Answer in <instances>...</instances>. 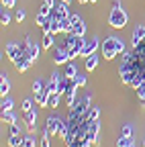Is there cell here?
Here are the masks:
<instances>
[{
  "instance_id": "cell-40",
  "label": "cell",
  "mask_w": 145,
  "mask_h": 147,
  "mask_svg": "<svg viewBox=\"0 0 145 147\" xmlns=\"http://www.w3.org/2000/svg\"><path fill=\"white\" fill-rule=\"evenodd\" d=\"M78 2H80V4H86V2H90V0H78Z\"/></svg>"
},
{
  "instance_id": "cell-16",
  "label": "cell",
  "mask_w": 145,
  "mask_h": 147,
  "mask_svg": "<svg viewBox=\"0 0 145 147\" xmlns=\"http://www.w3.org/2000/svg\"><path fill=\"white\" fill-rule=\"evenodd\" d=\"M98 61H100V57H98L96 53L88 55V57H86V71H94L96 65H98Z\"/></svg>"
},
{
  "instance_id": "cell-7",
  "label": "cell",
  "mask_w": 145,
  "mask_h": 147,
  "mask_svg": "<svg viewBox=\"0 0 145 147\" xmlns=\"http://www.w3.org/2000/svg\"><path fill=\"white\" fill-rule=\"evenodd\" d=\"M98 47H100V41L96 39V37H94V39L92 41H88V43H84V47H82V51H80V57H88V55H92V53H96L98 51Z\"/></svg>"
},
{
  "instance_id": "cell-41",
  "label": "cell",
  "mask_w": 145,
  "mask_h": 147,
  "mask_svg": "<svg viewBox=\"0 0 145 147\" xmlns=\"http://www.w3.org/2000/svg\"><path fill=\"white\" fill-rule=\"evenodd\" d=\"M90 2H98V0H90Z\"/></svg>"
},
{
  "instance_id": "cell-27",
  "label": "cell",
  "mask_w": 145,
  "mask_h": 147,
  "mask_svg": "<svg viewBox=\"0 0 145 147\" xmlns=\"http://www.w3.org/2000/svg\"><path fill=\"white\" fill-rule=\"evenodd\" d=\"M74 82H76V86H78V88H82V86H86V69L78 74V76L74 78Z\"/></svg>"
},
{
  "instance_id": "cell-20",
  "label": "cell",
  "mask_w": 145,
  "mask_h": 147,
  "mask_svg": "<svg viewBox=\"0 0 145 147\" xmlns=\"http://www.w3.org/2000/svg\"><path fill=\"white\" fill-rule=\"evenodd\" d=\"M59 25H61V33H63V35H69L71 31H74V25H71L69 16H67V18H63V21H59Z\"/></svg>"
},
{
  "instance_id": "cell-13",
  "label": "cell",
  "mask_w": 145,
  "mask_h": 147,
  "mask_svg": "<svg viewBox=\"0 0 145 147\" xmlns=\"http://www.w3.org/2000/svg\"><path fill=\"white\" fill-rule=\"evenodd\" d=\"M49 96H51V92L45 88L43 92H39V94H35V100H37V106H41V108H45V106H49Z\"/></svg>"
},
{
  "instance_id": "cell-29",
  "label": "cell",
  "mask_w": 145,
  "mask_h": 147,
  "mask_svg": "<svg viewBox=\"0 0 145 147\" xmlns=\"http://www.w3.org/2000/svg\"><path fill=\"white\" fill-rule=\"evenodd\" d=\"M23 147H37V139L31 137V135L23 137Z\"/></svg>"
},
{
  "instance_id": "cell-19",
  "label": "cell",
  "mask_w": 145,
  "mask_h": 147,
  "mask_svg": "<svg viewBox=\"0 0 145 147\" xmlns=\"http://www.w3.org/2000/svg\"><path fill=\"white\" fill-rule=\"evenodd\" d=\"M98 117H100V108L98 106H90V110H88V115H86V121H98Z\"/></svg>"
},
{
  "instance_id": "cell-32",
  "label": "cell",
  "mask_w": 145,
  "mask_h": 147,
  "mask_svg": "<svg viewBox=\"0 0 145 147\" xmlns=\"http://www.w3.org/2000/svg\"><path fill=\"white\" fill-rule=\"evenodd\" d=\"M0 23H2V27H6V25H10V14L6 12V8L2 10V16H0Z\"/></svg>"
},
{
  "instance_id": "cell-18",
  "label": "cell",
  "mask_w": 145,
  "mask_h": 147,
  "mask_svg": "<svg viewBox=\"0 0 145 147\" xmlns=\"http://www.w3.org/2000/svg\"><path fill=\"white\" fill-rule=\"evenodd\" d=\"M29 55H31L33 61H37L39 55H41V47H39L37 43H31V45H29Z\"/></svg>"
},
{
  "instance_id": "cell-15",
  "label": "cell",
  "mask_w": 145,
  "mask_h": 147,
  "mask_svg": "<svg viewBox=\"0 0 145 147\" xmlns=\"http://www.w3.org/2000/svg\"><path fill=\"white\" fill-rule=\"evenodd\" d=\"M78 74H80V71H78L76 63H71V61H67V63H65V67H63V76H65V78L74 80V78L78 76Z\"/></svg>"
},
{
  "instance_id": "cell-22",
  "label": "cell",
  "mask_w": 145,
  "mask_h": 147,
  "mask_svg": "<svg viewBox=\"0 0 145 147\" xmlns=\"http://www.w3.org/2000/svg\"><path fill=\"white\" fill-rule=\"evenodd\" d=\"M8 147H23V137L21 135H10L8 137Z\"/></svg>"
},
{
  "instance_id": "cell-31",
  "label": "cell",
  "mask_w": 145,
  "mask_h": 147,
  "mask_svg": "<svg viewBox=\"0 0 145 147\" xmlns=\"http://www.w3.org/2000/svg\"><path fill=\"white\" fill-rule=\"evenodd\" d=\"M49 137H51V133L47 131H43V135H41V147H51V143H49Z\"/></svg>"
},
{
  "instance_id": "cell-3",
  "label": "cell",
  "mask_w": 145,
  "mask_h": 147,
  "mask_svg": "<svg viewBox=\"0 0 145 147\" xmlns=\"http://www.w3.org/2000/svg\"><path fill=\"white\" fill-rule=\"evenodd\" d=\"M51 59L53 63H57V65H65L69 61V53H67V47L61 43V45H55L51 51Z\"/></svg>"
},
{
  "instance_id": "cell-30",
  "label": "cell",
  "mask_w": 145,
  "mask_h": 147,
  "mask_svg": "<svg viewBox=\"0 0 145 147\" xmlns=\"http://www.w3.org/2000/svg\"><path fill=\"white\" fill-rule=\"evenodd\" d=\"M43 90H45V84L41 80H35L33 82V94H39V92H43Z\"/></svg>"
},
{
  "instance_id": "cell-5",
  "label": "cell",
  "mask_w": 145,
  "mask_h": 147,
  "mask_svg": "<svg viewBox=\"0 0 145 147\" xmlns=\"http://www.w3.org/2000/svg\"><path fill=\"white\" fill-rule=\"evenodd\" d=\"M61 127H63V121H61L59 117H47V121H45V129H47V131L51 133V137L59 135Z\"/></svg>"
},
{
  "instance_id": "cell-2",
  "label": "cell",
  "mask_w": 145,
  "mask_h": 147,
  "mask_svg": "<svg viewBox=\"0 0 145 147\" xmlns=\"http://www.w3.org/2000/svg\"><path fill=\"white\" fill-rule=\"evenodd\" d=\"M127 21H129L127 12H125L121 6H113L111 14H108V25H111L113 29H123V27L127 25Z\"/></svg>"
},
{
  "instance_id": "cell-26",
  "label": "cell",
  "mask_w": 145,
  "mask_h": 147,
  "mask_svg": "<svg viewBox=\"0 0 145 147\" xmlns=\"http://www.w3.org/2000/svg\"><path fill=\"white\" fill-rule=\"evenodd\" d=\"M74 35H78V37H84L86 35V23L82 21V23H78V25H74V31H71Z\"/></svg>"
},
{
  "instance_id": "cell-21",
  "label": "cell",
  "mask_w": 145,
  "mask_h": 147,
  "mask_svg": "<svg viewBox=\"0 0 145 147\" xmlns=\"http://www.w3.org/2000/svg\"><path fill=\"white\" fill-rule=\"evenodd\" d=\"M12 106H14V100L8 98V96H4L2 102H0V108H2V113H8V110H12Z\"/></svg>"
},
{
  "instance_id": "cell-25",
  "label": "cell",
  "mask_w": 145,
  "mask_h": 147,
  "mask_svg": "<svg viewBox=\"0 0 145 147\" xmlns=\"http://www.w3.org/2000/svg\"><path fill=\"white\" fill-rule=\"evenodd\" d=\"M2 123H6V125H14V123H16V115L12 113V110H8V113H2Z\"/></svg>"
},
{
  "instance_id": "cell-10",
  "label": "cell",
  "mask_w": 145,
  "mask_h": 147,
  "mask_svg": "<svg viewBox=\"0 0 145 147\" xmlns=\"http://www.w3.org/2000/svg\"><path fill=\"white\" fill-rule=\"evenodd\" d=\"M143 39H145V23L135 27V31H133V35H131V45H133V47H137Z\"/></svg>"
},
{
  "instance_id": "cell-35",
  "label": "cell",
  "mask_w": 145,
  "mask_h": 147,
  "mask_svg": "<svg viewBox=\"0 0 145 147\" xmlns=\"http://www.w3.org/2000/svg\"><path fill=\"white\" fill-rule=\"evenodd\" d=\"M29 110H33V100H23V113H29Z\"/></svg>"
},
{
  "instance_id": "cell-23",
  "label": "cell",
  "mask_w": 145,
  "mask_h": 147,
  "mask_svg": "<svg viewBox=\"0 0 145 147\" xmlns=\"http://www.w3.org/2000/svg\"><path fill=\"white\" fill-rule=\"evenodd\" d=\"M117 147H133V137H125V135H121L119 141H117Z\"/></svg>"
},
{
  "instance_id": "cell-24",
  "label": "cell",
  "mask_w": 145,
  "mask_h": 147,
  "mask_svg": "<svg viewBox=\"0 0 145 147\" xmlns=\"http://www.w3.org/2000/svg\"><path fill=\"white\" fill-rule=\"evenodd\" d=\"M61 96H63V94H59V92H53V94L49 96V108H57V104H59Z\"/></svg>"
},
{
  "instance_id": "cell-36",
  "label": "cell",
  "mask_w": 145,
  "mask_h": 147,
  "mask_svg": "<svg viewBox=\"0 0 145 147\" xmlns=\"http://www.w3.org/2000/svg\"><path fill=\"white\" fill-rule=\"evenodd\" d=\"M25 16H27V12L21 8V10H16V14H14V18H16V21H19V23H23L25 21Z\"/></svg>"
},
{
  "instance_id": "cell-6",
  "label": "cell",
  "mask_w": 145,
  "mask_h": 147,
  "mask_svg": "<svg viewBox=\"0 0 145 147\" xmlns=\"http://www.w3.org/2000/svg\"><path fill=\"white\" fill-rule=\"evenodd\" d=\"M23 53H25V51L21 49V43H6V55H8V59H10L12 63L19 59Z\"/></svg>"
},
{
  "instance_id": "cell-38",
  "label": "cell",
  "mask_w": 145,
  "mask_h": 147,
  "mask_svg": "<svg viewBox=\"0 0 145 147\" xmlns=\"http://www.w3.org/2000/svg\"><path fill=\"white\" fill-rule=\"evenodd\" d=\"M69 21H71V25H78V23H82V18L78 14H69Z\"/></svg>"
},
{
  "instance_id": "cell-37",
  "label": "cell",
  "mask_w": 145,
  "mask_h": 147,
  "mask_svg": "<svg viewBox=\"0 0 145 147\" xmlns=\"http://www.w3.org/2000/svg\"><path fill=\"white\" fill-rule=\"evenodd\" d=\"M10 135H21V129H19V125H10Z\"/></svg>"
},
{
  "instance_id": "cell-4",
  "label": "cell",
  "mask_w": 145,
  "mask_h": 147,
  "mask_svg": "<svg viewBox=\"0 0 145 147\" xmlns=\"http://www.w3.org/2000/svg\"><path fill=\"white\" fill-rule=\"evenodd\" d=\"M71 12H69V2H63V0H59V2L51 8L49 12V18H57V21H63V18H67Z\"/></svg>"
},
{
  "instance_id": "cell-33",
  "label": "cell",
  "mask_w": 145,
  "mask_h": 147,
  "mask_svg": "<svg viewBox=\"0 0 145 147\" xmlns=\"http://www.w3.org/2000/svg\"><path fill=\"white\" fill-rule=\"evenodd\" d=\"M125 137H133V127L131 125H123V131H121Z\"/></svg>"
},
{
  "instance_id": "cell-42",
  "label": "cell",
  "mask_w": 145,
  "mask_h": 147,
  "mask_svg": "<svg viewBox=\"0 0 145 147\" xmlns=\"http://www.w3.org/2000/svg\"><path fill=\"white\" fill-rule=\"evenodd\" d=\"M63 2H71V0H63Z\"/></svg>"
},
{
  "instance_id": "cell-14",
  "label": "cell",
  "mask_w": 145,
  "mask_h": 147,
  "mask_svg": "<svg viewBox=\"0 0 145 147\" xmlns=\"http://www.w3.org/2000/svg\"><path fill=\"white\" fill-rule=\"evenodd\" d=\"M0 78H2V80H0V96H8V92H10V82H8V76H6V71H2V74H0Z\"/></svg>"
},
{
  "instance_id": "cell-28",
  "label": "cell",
  "mask_w": 145,
  "mask_h": 147,
  "mask_svg": "<svg viewBox=\"0 0 145 147\" xmlns=\"http://www.w3.org/2000/svg\"><path fill=\"white\" fill-rule=\"evenodd\" d=\"M47 21H49V16H47V14H41V12H37V16H35V25H37V27H43Z\"/></svg>"
},
{
  "instance_id": "cell-12",
  "label": "cell",
  "mask_w": 145,
  "mask_h": 147,
  "mask_svg": "<svg viewBox=\"0 0 145 147\" xmlns=\"http://www.w3.org/2000/svg\"><path fill=\"white\" fill-rule=\"evenodd\" d=\"M25 123H27V129L33 133L35 127H37V110H29V113H25Z\"/></svg>"
},
{
  "instance_id": "cell-11",
  "label": "cell",
  "mask_w": 145,
  "mask_h": 147,
  "mask_svg": "<svg viewBox=\"0 0 145 147\" xmlns=\"http://www.w3.org/2000/svg\"><path fill=\"white\" fill-rule=\"evenodd\" d=\"M98 133H100V123L92 121V123H90V129H88V139L92 141L94 145H98Z\"/></svg>"
},
{
  "instance_id": "cell-39",
  "label": "cell",
  "mask_w": 145,
  "mask_h": 147,
  "mask_svg": "<svg viewBox=\"0 0 145 147\" xmlns=\"http://www.w3.org/2000/svg\"><path fill=\"white\" fill-rule=\"evenodd\" d=\"M139 102H141V106L145 108V98H139Z\"/></svg>"
},
{
  "instance_id": "cell-8",
  "label": "cell",
  "mask_w": 145,
  "mask_h": 147,
  "mask_svg": "<svg viewBox=\"0 0 145 147\" xmlns=\"http://www.w3.org/2000/svg\"><path fill=\"white\" fill-rule=\"evenodd\" d=\"M33 63H35V61L31 59V55H29V53L25 51V53L21 55V57H19V59L14 61V67H16V69H19V71L23 74V71H27V69H29V67H31Z\"/></svg>"
},
{
  "instance_id": "cell-17",
  "label": "cell",
  "mask_w": 145,
  "mask_h": 147,
  "mask_svg": "<svg viewBox=\"0 0 145 147\" xmlns=\"http://www.w3.org/2000/svg\"><path fill=\"white\" fill-rule=\"evenodd\" d=\"M53 37H55L53 33H43V41H41L43 49H51L53 47V43H55V41H53Z\"/></svg>"
},
{
  "instance_id": "cell-34",
  "label": "cell",
  "mask_w": 145,
  "mask_h": 147,
  "mask_svg": "<svg viewBox=\"0 0 145 147\" xmlns=\"http://www.w3.org/2000/svg\"><path fill=\"white\" fill-rule=\"evenodd\" d=\"M0 2H2V8L10 10V8H14V4H16V0H0Z\"/></svg>"
},
{
  "instance_id": "cell-9",
  "label": "cell",
  "mask_w": 145,
  "mask_h": 147,
  "mask_svg": "<svg viewBox=\"0 0 145 147\" xmlns=\"http://www.w3.org/2000/svg\"><path fill=\"white\" fill-rule=\"evenodd\" d=\"M61 78H63V74H59V71H53V74H51V78H49V84L45 86V88L51 92V94H53V92H59Z\"/></svg>"
},
{
  "instance_id": "cell-1",
  "label": "cell",
  "mask_w": 145,
  "mask_h": 147,
  "mask_svg": "<svg viewBox=\"0 0 145 147\" xmlns=\"http://www.w3.org/2000/svg\"><path fill=\"white\" fill-rule=\"evenodd\" d=\"M125 53V41L119 39V37H106L102 41V59L113 61L115 57Z\"/></svg>"
}]
</instances>
